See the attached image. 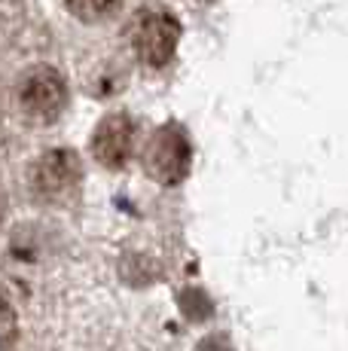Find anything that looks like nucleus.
Segmentation results:
<instances>
[{"mask_svg": "<svg viewBox=\"0 0 348 351\" xmlns=\"http://www.w3.org/2000/svg\"><path fill=\"white\" fill-rule=\"evenodd\" d=\"M16 107L28 123L49 125L68 107V83L52 64H34L16 80Z\"/></svg>", "mask_w": 348, "mask_h": 351, "instance_id": "f257e3e1", "label": "nucleus"}, {"mask_svg": "<svg viewBox=\"0 0 348 351\" xmlns=\"http://www.w3.org/2000/svg\"><path fill=\"white\" fill-rule=\"evenodd\" d=\"M79 184H83V165H79L77 153L68 147L40 153L28 171L31 193L37 202H46V205H68L79 193Z\"/></svg>", "mask_w": 348, "mask_h": 351, "instance_id": "f03ea898", "label": "nucleus"}, {"mask_svg": "<svg viewBox=\"0 0 348 351\" xmlns=\"http://www.w3.org/2000/svg\"><path fill=\"white\" fill-rule=\"evenodd\" d=\"M180 43V22L165 6H147L132 25V49L135 58L150 71L171 64Z\"/></svg>", "mask_w": 348, "mask_h": 351, "instance_id": "7ed1b4c3", "label": "nucleus"}, {"mask_svg": "<svg viewBox=\"0 0 348 351\" xmlns=\"http://www.w3.org/2000/svg\"><path fill=\"white\" fill-rule=\"evenodd\" d=\"M192 165V147L190 134L184 132V125L165 123L150 134L144 150V168L156 184L162 186H177L186 180Z\"/></svg>", "mask_w": 348, "mask_h": 351, "instance_id": "20e7f679", "label": "nucleus"}, {"mask_svg": "<svg viewBox=\"0 0 348 351\" xmlns=\"http://www.w3.org/2000/svg\"><path fill=\"white\" fill-rule=\"evenodd\" d=\"M135 138L138 128L129 113H107L92 132V156H95L98 165L119 171V168L129 165L132 153H135Z\"/></svg>", "mask_w": 348, "mask_h": 351, "instance_id": "39448f33", "label": "nucleus"}, {"mask_svg": "<svg viewBox=\"0 0 348 351\" xmlns=\"http://www.w3.org/2000/svg\"><path fill=\"white\" fill-rule=\"evenodd\" d=\"M116 62H113V58L110 62H101L98 71H92V77H86V89H89L95 98H110L125 86V71Z\"/></svg>", "mask_w": 348, "mask_h": 351, "instance_id": "423d86ee", "label": "nucleus"}, {"mask_svg": "<svg viewBox=\"0 0 348 351\" xmlns=\"http://www.w3.org/2000/svg\"><path fill=\"white\" fill-rule=\"evenodd\" d=\"M68 12L77 22H86V25H101L107 19H113L123 6V0H64Z\"/></svg>", "mask_w": 348, "mask_h": 351, "instance_id": "0eeeda50", "label": "nucleus"}, {"mask_svg": "<svg viewBox=\"0 0 348 351\" xmlns=\"http://www.w3.org/2000/svg\"><path fill=\"white\" fill-rule=\"evenodd\" d=\"M177 302H180V308H184V315L190 321H205L208 315H214V302L208 300V293L199 290V287H186Z\"/></svg>", "mask_w": 348, "mask_h": 351, "instance_id": "6e6552de", "label": "nucleus"}, {"mask_svg": "<svg viewBox=\"0 0 348 351\" xmlns=\"http://www.w3.org/2000/svg\"><path fill=\"white\" fill-rule=\"evenodd\" d=\"M18 25H22V3L18 0H0V43H6Z\"/></svg>", "mask_w": 348, "mask_h": 351, "instance_id": "1a4fd4ad", "label": "nucleus"}, {"mask_svg": "<svg viewBox=\"0 0 348 351\" xmlns=\"http://www.w3.org/2000/svg\"><path fill=\"white\" fill-rule=\"evenodd\" d=\"M12 333H16V315H12L10 300H6L3 290H0V342L12 339Z\"/></svg>", "mask_w": 348, "mask_h": 351, "instance_id": "9d476101", "label": "nucleus"}, {"mask_svg": "<svg viewBox=\"0 0 348 351\" xmlns=\"http://www.w3.org/2000/svg\"><path fill=\"white\" fill-rule=\"evenodd\" d=\"M199 351H232V346L226 336H208V339L199 346Z\"/></svg>", "mask_w": 348, "mask_h": 351, "instance_id": "9b49d317", "label": "nucleus"}]
</instances>
